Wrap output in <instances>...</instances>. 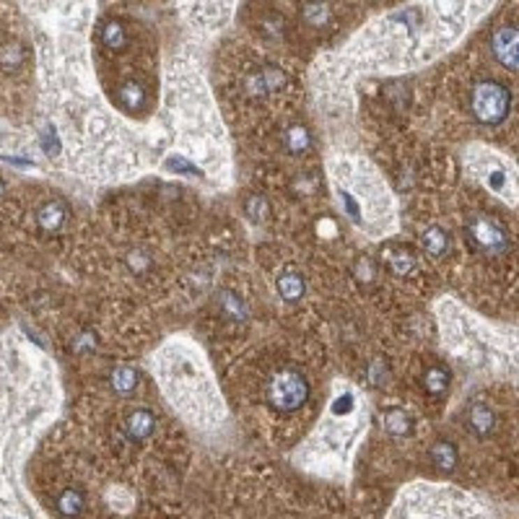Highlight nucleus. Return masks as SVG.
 <instances>
[{
    "mask_svg": "<svg viewBox=\"0 0 519 519\" xmlns=\"http://www.w3.org/2000/svg\"><path fill=\"white\" fill-rule=\"evenodd\" d=\"M483 3H410L361 27L312 71L317 96L343 101L361 78L397 75L431 63L485 13Z\"/></svg>",
    "mask_w": 519,
    "mask_h": 519,
    "instance_id": "f257e3e1",
    "label": "nucleus"
},
{
    "mask_svg": "<svg viewBox=\"0 0 519 519\" xmlns=\"http://www.w3.org/2000/svg\"><path fill=\"white\" fill-rule=\"evenodd\" d=\"M151 372L180 418L200 434H216L226 423V405L200 346L184 335L169 337L151 358Z\"/></svg>",
    "mask_w": 519,
    "mask_h": 519,
    "instance_id": "f03ea898",
    "label": "nucleus"
},
{
    "mask_svg": "<svg viewBox=\"0 0 519 519\" xmlns=\"http://www.w3.org/2000/svg\"><path fill=\"white\" fill-rule=\"evenodd\" d=\"M328 187L340 216L374 242L400 231L397 200L379 169L358 154H330L325 159Z\"/></svg>",
    "mask_w": 519,
    "mask_h": 519,
    "instance_id": "7ed1b4c3",
    "label": "nucleus"
},
{
    "mask_svg": "<svg viewBox=\"0 0 519 519\" xmlns=\"http://www.w3.org/2000/svg\"><path fill=\"white\" fill-rule=\"evenodd\" d=\"M369 426V400L353 382L335 379L330 384L328 405L312 434L304 439L299 465L319 475H340L348 470L351 457Z\"/></svg>",
    "mask_w": 519,
    "mask_h": 519,
    "instance_id": "20e7f679",
    "label": "nucleus"
},
{
    "mask_svg": "<svg viewBox=\"0 0 519 519\" xmlns=\"http://www.w3.org/2000/svg\"><path fill=\"white\" fill-rule=\"evenodd\" d=\"M465 166L473 174L475 182H481L491 195L501 198L509 205L519 200V169L514 161L501 156L499 151L483 146V143H473L465 151Z\"/></svg>",
    "mask_w": 519,
    "mask_h": 519,
    "instance_id": "39448f33",
    "label": "nucleus"
},
{
    "mask_svg": "<svg viewBox=\"0 0 519 519\" xmlns=\"http://www.w3.org/2000/svg\"><path fill=\"white\" fill-rule=\"evenodd\" d=\"M312 400V379L296 364L275 366L265 379V402L278 416H296Z\"/></svg>",
    "mask_w": 519,
    "mask_h": 519,
    "instance_id": "423d86ee",
    "label": "nucleus"
},
{
    "mask_svg": "<svg viewBox=\"0 0 519 519\" xmlns=\"http://www.w3.org/2000/svg\"><path fill=\"white\" fill-rule=\"evenodd\" d=\"M467 110L475 122L485 128H496L511 112V92L509 86L499 78H478L467 92Z\"/></svg>",
    "mask_w": 519,
    "mask_h": 519,
    "instance_id": "0eeeda50",
    "label": "nucleus"
},
{
    "mask_svg": "<svg viewBox=\"0 0 519 519\" xmlns=\"http://www.w3.org/2000/svg\"><path fill=\"white\" fill-rule=\"evenodd\" d=\"M112 110L122 119H146L156 115V94L148 81L138 73L119 75L112 86Z\"/></svg>",
    "mask_w": 519,
    "mask_h": 519,
    "instance_id": "6e6552de",
    "label": "nucleus"
},
{
    "mask_svg": "<svg viewBox=\"0 0 519 519\" xmlns=\"http://www.w3.org/2000/svg\"><path fill=\"white\" fill-rule=\"evenodd\" d=\"M286 86H288V73L270 60H255L252 65H247L239 78L242 96L247 101H260V104L281 96Z\"/></svg>",
    "mask_w": 519,
    "mask_h": 519,
    "instance_id": "1a4fd4ad",
    "label": "nucleus"
},
{
    "mask_svg": "<svg viewBox=\"0 0 519 519\" xmlns=\"http://www.w3.org/2000/svg\"><path fill=\"white\" fill-rule=\"evenodd\" d=\"M465 231H467V239L473 242L475 249L483 252V255L501 257L509 249V231H506V226H504L499 219H493V216L475 213V216L467 219Z\"/></svg>",
    "mask_w": 519,
    "mask_h": 519,
    "instance_id": "9d476101",
    "label": "nucleus"
},
{
    "mask_svg": "<svg viewBox=\"0 0 519 519\" xmlns=\"http://www.w3.org/2000/svg\"><path fill=\"white\" fill-rule=\"evenodd\" d=\"M119 431H122V437L128 439V444H148L156 437V431H159V413L146 402H133V405L122 410Z\"/></svg>",
    "mask_w": 519,
    "mask_h": 519,
    "instance_id": "9b49d317",
    "label": "nucleus"
},
{
    "mask_svg": "<svg viewBox=\"0 0 519 519\" xmlns=\"http://www.w3.org/2000/svg\"><path fill=\"white\" fill-rule=\"evenodd\" d=\"M278 151L288 161H299L314 151V136L304 119H288L278 130Z\"/></svg>",
    "mask_w": 519,
    "mask_h": 519,
    "instance_id": "f8f14e48",
    "label": "nucleus"
},
{
    "mask_svg": "<svg viewBox=\"0 0 519 519\" xmlns=\"http://www.w3.org/2000/svg\"><path fill=\"white\" fill-rule=\"evenodd\" d=\"M213 314L226 328H244L249 322V304L237 288L221 286L219 291L213 293Z\"/></svg>",
    "mask_w": 519,
    "mask_h": 519,
    "instance_id": "ddd939ff",
    "label": "nucleus"
},
{
    "mask_svg": "<svg viewBox=\"0 0 519 519\" xmlns=\"http://www.w3.org/2000/svg\"><path fill=\"white\" fill-rule=\"evenodd\" d=\"M491 55L506 73H519V27L517 24H504V27L493 29Z\"/></svg>",
    "mask_w": 519,
    "mask_h": 519,
    "instance_id": "4468645a",
    "label": "nucleus"
},
{
    "mask_svg": "<svg viewBox=\"0 0 519 519\" xmlns=\"http://www.w3.org/2000/svg\"><path fill=\"white\" fill-rule=\"evenodd\" d=\"M382 268L397 281H410L418 273V255L400 242H387L382 247Z\"/></svg>",
    "mask_w": 519,
    "mask_h": 519,
    "instance_id": "2eb2a0df",
    "label": "nucleus"
},
{
    "mask_svg": "<svg viewBox=\"0 0 519 519\" xmlns=\"http://www.w3.org/2000/svg\"><path fill=\"white\" fill-rule=\"evenodd\" d=\"M99 47L101 52H107V55L115 57L125 55V52H130V47H133V31H130V27L122 19L112 16V19H107L99 27Z\"/></svg>",
    "mask_w": 519,
    "mask_h": 519,
    "instance_id": "dca6fc26",
    "label": "nucleus"
},
{
    "mask_svg": "<svg viewBox=\"0 0 519 519\" xmlns=\"http://www.w3.org/2000/svg\"><path fill=\"white\" fill-rule=\"evenodd\" d=\"M418 247L421 255L428 257L431 263H441L452 252V234L441 224H426L418 231Z\"/></svg>",
    "mask_w": 519,
    "mask_h": 519,
    "instance_id": "f3484780",
    "label": "nucleus"
},
{
    "mask_svg": "<svg viewBox=\"0 0 519 519\" xmlns=\"http://www.w3.org/2000/svg\"><path fill=\"white\" fill-rule=\"evenodd\" d=\"M122 270L133 278V281H151L156 275V268H159V260L156 255L143 244H136L130 247L128 252L122 255Z\"/></svg>",
    "mask_w": 519,
    "mask_h": 519,
    "instance_id": "a211bd4d",
    "label": "nucleus"
},
{
    "mask_svg": "<svg viewBox=\"0 0 519 519\" xmlns=\"http://www.w3.org/2000/svg\"><path fill=\"white\" fill-rule=\"evenodd\" d=\"M307 291H309V283H307V275L296 270V268H283L275 275V293L283 304H301L307 299Z\"/></svg>",
    "mask_w": 519,
    "mask_h": 519,
    "instance_id": "6ab92c4d",
    "label": "nucleus"
},
{
    "mask_svg": "<svg viewBox=\"0 0 519 519\" xmlns=\"http://www.w3.org/2000/svg\"><path fill=\"white\" fill-rule=\"evenodd\" d=\"M452 384V372L449 366H444V361H428L421 366L418 372V387L426 397H441Z\"/></svg>",
    "mask_w": 519,
    "mask_h": 519,
    "instance_id": "aec40b11",
    "label": "nucleus"
},
{
    "mask_svg": "<svg viewBox=\"0 0 519 519\" xmlns=\"http://www.w3.org/2000/svg\"><path fill=\"white\" fill-rule=\"evenodd\" d=\"M140 382H143L140 372L130 364L112 366L110 374H107V387H110V392L115 395V397H119V400L133 397V395L140 390Z\"/></svg>",
    "mask_w": 519,
    "mask_h": 519,
    "instance_id": "412c9836",
    "label": "nucleus"
},
{
    "mask_svg": "<svg viewBox=\"0 0 519 519\" xmlns=\"http://www.w3.org/2000/svg\"><path fill=\"white\" fill-rule=\"evenodd\" d=\"M299 21L301 27L312 34H322L335 27V6L330 3H304L299 6Z\"/></svg>",
    "mask_w": 519,
    "mask_h": 519,
    "instance_id": "4be33fe9",
    "label": "nucleus"
},
{
    "mask_svg": "<svg viewBox=\"0 0 519 519\" xmlns=\"http://www.w3.org/2000/svg\"><path fill=\"white\" fill-rule=\"evenodd\" d=\"M465 426L473 437L488 439L496 431V410L483 400L470 402V408H465Z\"/></svg>",
    "mask_w": 519,
    "mask_h": 519,
    "instance_id": "5701e85b",
    "label": "nucleus"
},
{
    "mask_svg": "<svg viewBox=\"0 0 519 519\" xmlns=\"http://www.w3.org/2000/svg\"><path fill=\"white\" fill-rule=\"evenodd\" d=\"M379 423H382V428L392 439H410L413 437V431H416V418H413V413H410L408 408H402V405H390V408H384L382 413H379Z\"/></svg>",
    "mask_w": 519,
    "mask_h": 519,
    "instance_id": "b1692460",
    "label": "nucleus"
},
{
    "mask_svg": "<svg viewBox=\"0 0 519 519\" xmlns=\"http://www.w3.org/2000/svg\"><path fill=\"white\" fill-rule=\"evenodd\" d=\"M34 221L45 234H57L68 224V208L63 200H45L34 213Z\"/></svg>",
    "mask_w": 519,
    "mask_h": 519,
    "instance_id": "393cba45",
    "label": "nucleus"
},
{
    "mask_svg": "<svg viewBox=\"0 0 519 519\" xmlns=\"http://www.w3.org/2000/svg\"><path fill=\"white\" fill-rule=\"evenodd\" d=\"M428 460H431V465L437 467L439 473H455L457 465H460V449L455 446V441L439 439L428 449Z\"/></svg>",
    "mask_w": 519,
    "mask_h": 519,
    "instance_id": "a878e982",
    "label": "nucleus"
},
{
    "mask_svg": "<svg viewBox=\"0 0 519 519\" xmlns=\"http://www.w3.org/2000/svg\"><path fill=\"white\" fill-rule=\"evenodd\" d=\"M55 506H57V514H60V517L78 519L83 511H86V493H83V488H78V485H68V488L60 491Z\"/></svg>",
    "mask_w": 519,
    "mask_h": 519,
    "instance_id": "bb28decb",
    "label": "nucleus"
},
{
    "mask_svg": "<svg viewBox=\"0 0 519 519\" xmlns=\"http://www.w3.org/2000/svg\"><path fill=\"white\" fill-rule=\"evenodd\" d=\"M27 65V47L10 39L0 45V73H19L21 68Z\"/></svg>",
    "mask_w": 519,
    "mask_h": 519,
    "instance_id": "cd10ccee",
    "label": "nucleus"
},
{
    "mask_svg": "<svg viewBox=\"0 0 519 519\" xmlns=\"http://www.w3.org/2000/svg\"><path fill=\"white\" fill-rule=\"evenodd\" d=\"M244 216L249 224H263V221L270 216V205H268V200H265V195H257V192L247 195L244 198Z\"/></svg>",
    "mask_w": 519,
    "mask_h": 519,
    "instance_id": "c85d7f7f",
    "label": "nucleus"
},
{
    "mask_svg": "<svg viewBox=\"0 0 519 519\" xmlns=\"http://www.w3.org/2000/svg\"><path fill=\"white\" fill-rule=\"evenodd\" d=\"M366 382L372 387H384V382H390V364L387 358H374L372 364L366 366Z\"/></svg>",
    "mask_w": 519,
    "mask_h": 519,
    "instance_id": "c756f323",
    "label": "nucleus"
},
{
    "mask_svg": "<svg viewBox=\"0 0 519 519\" xmlns=\"http://www.w3.org/2000/svg\"><path fill=\"white\" fill-rule=\"evenodd\" d=\"M3 195H6V182L0 180V198H3Z\"/></svg>",
    "mask_w": 519,
    "mask_h": 519,
    "instance_id": "7c9ffc66",
    "label": "nucleus"
}]
</instances>
